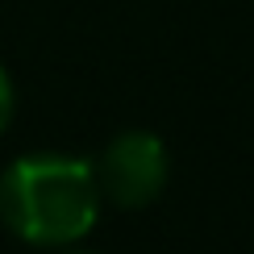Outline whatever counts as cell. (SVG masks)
Listing matches in <instances>:
<instances>
[{"instance_id": "cell-1", "label": "cell", "mask_w": 254, "mask_h": 254, "mask_svg": "<svg viewBox=\"0 0 254 254\" xmlns=\"http://www.w3.org/2000/svg\"><path fill=\"white\" fill-rule=\"evenodd\" d=\"M96 171L79 158L29 154L0 175V221L34 246H71L96 225Z\"/></svg>"}, {"instance_id": "cell-2", "label": "cell", "mask_w": 254, "mask_h": 254, "mask_svg": "<svg viewBox=\"0 0 254 254\" xmlns=\"http://www.w3.org/2000/svg\"><path fill=\"white\" fill-rule=\"evenodd\" d=\"M92 171H96L100 200H113L117 208H146L163 196L171 163H167V146L154 133L129 129L104 146Z\"/></svg>"}, {"instance_id": "cell-3", "label": "cell", "mask_w": 254, "mask_h": 254, "mask_svg": "<svg viewBox=\"0 0 254 254\" xmlns=\"http://www.w3.org/2000/svg\"><path fill=\"white\" fill-rule=\"evenodd\" d=\"M8 121H13V83H8L4 67H0V133L8 129Z\"/></svg>"}, {"instance_id": "cell-4", "label": "cell", "mask_w": 254, "mask_h": 254, "mask_svg": "<svg viewBox=\"0 0 254 254\" xmlns=\"http://www.w3.org/2000/svg\"><path fill=\"white\" fill-rule=\"evenodd\" d=\"M67 254H92V250H67Z\"/></svg>"}]
</instances>
